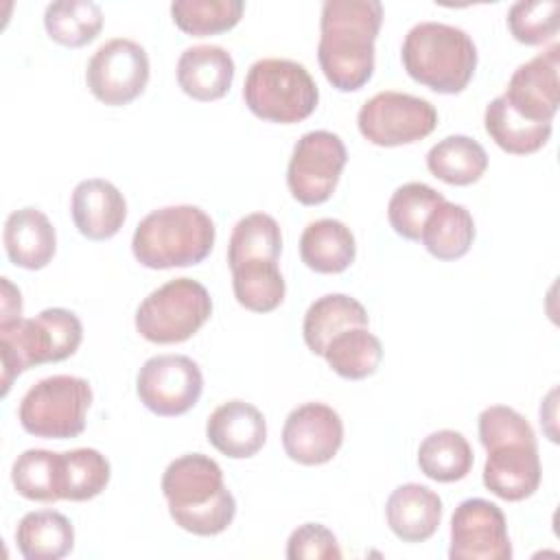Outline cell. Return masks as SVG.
Segmentation results:
<instances>
[{
	"label": "cell",
	"mask_w": 560,
	"mask_h": 560,
	"mask_svg": "<svg viewBox=\"0 0 560 560\" xmlns=\"http://www.w3.org/2000/svg\"><path fill=\"white\" fill-rule=\"evenodd\" d=\"M348 151L343 140L326 129L304 133L291 153L287 166V186L304 206H317L330 199L346 166Z\"/></svg>",
	"instance_id": "10"
},
{
	"label": "cell",
	"mask_w": 560,
	"mask_h": 560,
	"mask_svg": "<svg viewBox=\"0 0 560 560\" xmlns=\"http://www.w3.org/2000/svg\"><path fill=\"white\" fill-rule=\"evenodd\" d=\"M357 125L368 142L400 147L427 138L438 125V112L427 98L385 90L361 105Z\"/></svg>",
	"instance_id": "9"
},
{
	"label": "cell",
	"mask_w": 560,
	"mask_h": 560,
	"mask_svg": "<svg viewBox=\"0 0 560 560\" xmlns=\"http://www.w3.org/2000/svg\"><path fill=\"white\" fill-rule=\"evenodd\" d=\"M44 26L57 44L79 48L101 33L103 11L92 0H57L44 11Z\"/></svg>",
	"instance_id": "32"
},
{
	"label": "cell",
	"mask_w": 560,
	"mask_h": 560,
	"mask_svg": "<svg viewBox=\"0 0 560 560\" xmlns=\"http://www.w3.org/2000/svg\"><path fill=\"white\" fill-rule=\"evenodd\" d=\"M234 81L232 55L214 44L186 48L177 59V83L195 101H217Z\"/></svg>",
	"instance_id": "20"
},
{
	"label": "cell",
	"mask_w": 560,
	"mask_h": 560,
	"mask_svg": "<svg viewBox=\"0 0 560 560\" xmlns=\"http://www.w3.org/2000/svg\"><path fill=\"white\" fill-rule=\"evenodd\" d=\"M477 429L486 451L505 442L536 444V433L532 424L516 409L505 405L486 407L477 418Z\"/></svg>",
	"instance_id": "38"
},
{
	"label": "cell",
	"mask_w": 560,
	"mask_h": 560,
	"mask_svg": "<svg viewBox=\"0 0 560 560\" xmlns=\"http://www.w3.org/2000/svg\"><path fill=\"white\" fill-rule=\"evenodd\" d=\"M370 317L363 304L346 293H328L317 298L302 324V335L313 354L326 352L328 343L343 330L357 328V326H368Z\"/></svg>",
	"instance_id": "23"
},
{
	"label": "cell",
	"mask_w": 560,
	"mask_h": 560,
	"mask_svg": "<svg viewBox=\"0 0 560 560\" xmlns=\"http://www.w3.org/2000/svg\"><path fill=\"white\" fill-rule=\"evenodd\" d=\"M0 280H2V317H0V322L22 317V295H20V291L9 282V278H0Z\"/></svg>",
	"instance_id": "40"
},
{
	"label": "cell",
	"mask_w": 560,
	"mask_h": 560,
	"mask_svg": "<svg viewBox=\"0 0 560 560\" xmlns=\"http://www.w3.org/2000/svg\"><path fill=\"white\" fill-rule=\"evenodd\" d=\"M420 241L438 260L462 258L475 241L472 214L462 203L444 199L427 217Z\"/></svg>",
	"instance_id": "25"
},
{
	"label": "cell",
	"mask_w": 560,
	"mask_h": 560,
	"mask_svg": "<svg viewBox=\"0 0 560 560\" xmlns=\"http://www.w3.org/2000/svg\"><path fill=\"white\" fill-rule=\"evenodd\" d=\"M232 289L241 306L269 313L284 300L287 284L276 260H247L232 269Z\"/></svg>",
	"instance_id": "30"
},
{
	"label": "cell",
	"mask_w": 560,
	"mask_h": 560,
	"mask_svg": "<svg viewBox=\"0 0 560 560\" xmlns=\"http://www.w3.org/2000/svg\"><path fill=\"white\" fill-rule=\"evenodd\" d=\"M90 92L105 105H127L149 83L147 50L127 37L107 39L96 48L85 68Z\"/></svg>",
	"instance_id": "11"
},
{
	"label": "cell",
	"mask_w": 560,
	"mask_h": 560,
	"mask_svg": "<svg viewBox=\"0 0 560 560\" xmlns=\"http://www.w3.org/2000/svg\"><path fill=\"white\" fill-rule=\"evenodd\" d=\"M475 455L468 440L453 429H440L427 435L418 448L420 470L440 483L464 479L472 468Z\"/></svg>",
	"instance_id": "28"
},
{
	"label": "cell",
	"mask_w": 560,
	"mask_h": 560,
	"mask_svg": "<svg viewBox=\"0 0 560 560\" xmlns=\"http://www.w3.org/2000/svg\"><path fill=\"white\" fill-rule=\"evenodd\" d=\"M326 363L335 374L348 381H361L376 372L383 359V346L368 326H357L339 332L324 352Z\"/></svg>",
	"instance_id": "29"
},
{
	"label": "cell",
	"mask_w": 560,
	"mask_h": 560,
	"mask_svg": "<svg viewBox=\"0 0 560 560\" xmlns=\"http://www.w3.org/2000/svg\"><path fill=\"white\" fill-rule=\"evenodd\" d=\"M214 236V223L199 206H164L136 225L131 252L149 269L190 267L212 252Z\"/></svg>",
	"instance_id": "3"
},
{
	"label": "cell",
	"mask_w": 560,
	"mask_h": 560,
	"mask_svg": "<svg viewBox=\"0 0 560 560\" xmlns=\"http://www.w3.org/2000/svg\"><path fill=\"white\" fill-rule=\"evenodd\" d=\"M343 444L341 416L324 402H304L295 407L282 427L284 453L304 466L330 462Z\"/></svg>",
	"instance_id": "14"
},
{
	"label": "cell",
	"mask_w": 560,
	"mask_h": 560,
	"mask_svg": "<svg viewBox=\"0 0 560 560\" xmlns=\"http://www.w3.org/2000/svg\"><path fill=\"white\" fill-rule=\"evenodd\" d=\"M542 468L538 444L505 442L488 448L483 464V486L503 501H523L540 486Z\"/></svg>",
	"instance_id": "16"
},
{
	"label": "cell",
	"mask_w": 560,
	"mask_h": 560,
	"mask_svg": "<svg viewBox=\"0 0 560 560\" xmlns=\"http://www.w3.org/2000/svg\"><path fill=\"white\" fill-rule=\"evenodd\" d=\"M383 22L378 0H326L319 20L317 59L339 92L361 90L374 72V42Z\"/></svg>",
	"instance_id": "1"
},
{
	"label": "cell",
	"mask_w": 560,
	"mask_h": 560,
	"mask_svg": "<svg viewBox=\"0 0 560 560\" xmlns=\"http://www.w3.org/2000/svg\"><path fill=\"white\" fill-rule=\"evenodd\" d=\"M208 442L232 459L256 455L267 440V422L258 407L245 400L219 405L206 422Z\"/></svg>",
	"instance_id": "17"
},
{
	"label": "cell",
	"mask_w": 560,
	"mask_h": 560,
	"mask_svg": "<svg viewBox=\"0 0 560 560\" xmlns=\"http://www.w3.org/2000/svg\"><path fill=\"white\" fill-rule=\"evenodd\" d=\"M451 560H510L512 542L503 510L486 499L462 501L451 516Z\"/></svg>",
	"instance_id": "13"
},
{
	"label": "cell",
	"mask_w": 560,
	"mask_h": 560,
	"mask_svg": "<svg viewBox=\"0 0 560 560\" xmlns=\"http://www.w3.org/2000/svg\"><path fill=\"white\" fill-rule=\"evenodd\" d=\"M560 46L553 44L521 63L501 94L508 105L532 122H551L560 105Z\"/></svg>",
	"instance_id": "15"
},
{
	"label": "cell",
	"mask_w": 560,
	"mask_h": 560,
	"mask_svg": "<svg viewBox=\"0 0 560 560\" xmlns=\"http://www.w3.org/2000/svg\"><path fill=\"white\" fill-rule=\"evenodd\" d=\"M289 560H339L341 549L335 534L319 523H304L287 540Z\"/></svg>",
	"instance_id": "39"
},
{
	"label": "cell",
	"mask_w": 560,
	"mask_h": 560,
	"mask_svg": "<svg viewBox=\"0 0 560 560\" xmlns=\"http://www.w3.org/2000/svg\"><path fill=\"white\" fill-rule=\"evenodd\" d=\"M300 256L317 273H341L354 262V234L339 219L311 221L300 236Z\"/></svg>",
	"instance_id": "22"
},
{
	"label": "cell",
	"mask_w": 560,
	"mask_h": 560,
	"mask_svg": "<svg viewBox=\"0 0 560 560\" xmlns=\"http://www.w3.org/2000/svg\"><path fill=\"white\" fill-rule=\"evenodd\" d=\"M400 59L407 74L440 94L462 92L477 68L470 35L444 22H418L405 35Z\"/></svg>",
	"instance_id": "4"
},
{
	"label": "cell",
	"mask_w": 560,
	"mask_h": 560,
	"mask_svg": "<svg viewBox=\"0 0 560 560\" xmlns=\"http://www.w3.org/2000/svg\"><path fill=\"white\" fill-rule=\"evenodd\" d=\"M2 241L9 260L31 271L46 267L57 252V234L50 219L33 206L13 210L7 217Z\"/></svg>",
	"instance_id": "19"
},
{
	"label": "cell",
	"mask_w": 560,
	"mask_h": 560,
	"mask_svg": "<svg viewBox=\"0 0 560 560\" xmlns=\"http://www.w3.org/2000/svg\"><path fill=\"white\" fill-rule=\"evenodd\" d=\"M15 542L26 560H59L74 547V527L57 510H37L22 516Z\"/></svg>",
	"instance_id": "24"
},
{
	"label": "cell",
	"mask_w": 560,
	"mask_h": 560,
	"mask_svg": "<svg viewBox=\"0 0 560 560\" xmlns=\"http://www.w3.org/2000/svg\"><path fill=\"white\" fill-rule=\"evenodd\" d=\"M162 494L175 525L197 536L225 532L236 514V501L223 481L221 466L203 453L173 459L162 475Z\"/></svg>",
	"instance_id": "2"
},
{
	"label": "cell",
	"mask_w": 560,
	"mask_h": 560,
	"mask_svg": "<svg viewBox=\"0 0 560 560\" xmlns=\"http://www.w3.org/2000/svg\"><path fill=\"white\" fill-rule=\"evenodd\" d=\"M282 252V234L280 225L271 214L252 212L232 230L228 243V265L230 269L247 262V260H276Z\"/></svg>",
	"instance_id": "33"
},
{
	"label": "cell",
	"mask_w": 560,
	"mask_h": 560,
	"mask_svg": "<svg viewBox=\"0 0 560 560\" xmlns=\"http://www.w3.org/2000/svg\"><path fill=\"white\" fill-rule=\"evenodd\" d=\"M70 214L85 238L107 241L122 228L127 219V201L112 182L90 177L74 186Z\"/></svg>",
	"instance_id": "18"
},
{
	"label": "cell",
	"mask_w": 560,
	"mask_h": 560,
	"mask_svg": "<svg viewBox=\"0 0 560 560\" xmlns=\"http://www.w3.org/2000/svg\"><path fill=\"white\" fill-rule=\"evenodd\" d=\"M427 168L451 186L475 184L488 168L486 149L470 136H446L427 153Z\"/></svg>",
	"instance_id": "26"
},
{
	"label": "cell",
	"mask_w": 560,
	"mask_h": 560,
	"mask_svg": "<svg viewBox=\"0 0 560 560\" xmlns=\"http://www.w3.org/2000/svg\"><path fill=\"white\" fill-rule=\"evenodd\" d=\"M11 481L28 501L55 503L61 499V453L28 448L11 466Z\"/></svg>",
	"instance_id": "31"
},
{
	"label": "cell",
	"mask_w": 560,
	"mask_h": 560,
	"mask_svg": "<svg viewBox=\"0 0 560 560\" xmlns=\"http://www.w3.org/2000/svg\"><path fill=\"white\" fill-rule=\"evenodd\" d=\"M90 405L92 387L85 378L55 374L28 387L20 400L18 420L35 438L68 440L83 433Z\"/></svg>",
	"instance_id": "7"
},
{
	"label": "cell",
	"mask_w": 560,
	"mask_h": 560,
	"mask_svg": "<svg viewBox=\"0 0 560 560\" xmlns=\"http://www.w3.org/2000/svg\"><path fill=\"white\" fill-rule=\"evenodd\" d=\"M558 0H521L508 11V28L516 42L538 46L558 33Z\"/></svg>",
	"instance_id": "37"
},
{
	"label": "cell",
	"mask_w": 560,
	"mask_h": 560,
	"mask_svg": "<svg viewBox=\"0 0 560 560\" xmlns=\"http://www.w3.org/2000/svg\"><path fill=\"white\" fill-rule=\"evenodd\" d=\"M109 477L112 466L101 451L83 446L61 453V499H94L107 488Z\"/></svg>",
	"instance_id": "34"
},
{
	"label": "cell",
	"mask_w": 560,
	"mask_h": 560,
	"mask_svg": "<svg viewBox=\"0 0 560 560\" xmlns=\"http://www.w3.org/2000/svg\"><path fill=\"white\" fill-rule=\"evenodd\" d=\"M488 136L512 155H529L547 144L551 138V122H532L516 114L503 96L488 103L483 114Z\"/></svg>",
	"instance_id": "27"
},
{
	"label": "cell",
	"mask_w": 560,
	"mask_h": 560,
	"mask_svg": "<svg viewBox=\"0 0 560 560\" xmlns=\"http://www.w3.org/2000/svg\"><path fill=\"white\" fill-rule=\"evenodd\" d=\"M140 402L155 416L173 418L192 409L203 392L199 365L186 354H158L136 376Z\"/></svg>",
	"instance_id": "12"
},
{
	"label": "cell",
	"mask_w": 560,
	"mask_h": 560,
	"mask_svg": "<svg viewBox=\"0 0 560 560\" xmlns=\"http://www.w3.org/2000/svg\"><path fill=\"white\" fill-rule=\"evenodd\" d=\"M444 195L422 182H407L394 190L387 203V219L394 232L407 241H420L427 217Z\"/></svg>",
	"instance_id": "35"
},
{
	"label": "cell",
	"mask_w": 560,
	"mask_h": 560,
	"mask_svg": "<svg viewBox=\"0 0 560 560\" xmlns=\"http://www.w3.org/2000/svg\"><path fill=\"white\" fill-rule=\"evenodd\" d=\"M243 9V0H175L171 15L184 33L206 37L236 26Z\"/></svg>",
	"instance_id": "36"
},
{
	"label": "cell",
	"mask_w": 560,
	"mask_h": 560,
	"mask_svg": "<svg viewBox=\"0 0 560 560\" xmlns=\"http://www.w3.org/2000/svg\"><path fill=\"white\" fill-rule=\"evenodd\" d=\"M385 518L402 542H422L440 527L442 499L422 483H402L387 497Z\"/></svg>",
	"instance_id": "21"
},
{
	"label": "cell",
	"mask_w": 560,
	"mask_h": 560,
	"mask_svg": "<svg viewBox=\"0 0 560 560\" xmlns=\"http://www.w3.org/2000/svg\"><path fill=\"white\" fill-rule=\"evenodd\" d=\"M83 339L81 319L68 308H44L39 315L0 322L2 396L28 368L57 363L77 352Z\"/></svg>",
	"instance_id": "5"
},
{
	"label": "cell",
	"mask_w": 560,
	"mask_h": 560,
	"mask_svg": "<svg viewBox=\"0 0 560 560\" xmlns=\"http://www.w3.org/2000/svg\"><path fill=\"white\" fill-rule=\"evenodd\" d=\"M243 98L254 116L269 122L293 125L315 112L319 90L302 63L267 57L249 66Z\"/></svg>",
	"instance_id": "6"
},
{
	"label": "cell",
	"mask_w": 560,
	"mask_h": 560,
	"mask_svg": "<svg viewBox=\"0 0 560 560\" xmlns=\"http://www.w3.org/2000/svg\"><path fill=\"white\" fill-rule=\"evenodd\" d=\"M212 315L208 289L192 278H175L151 291L136 311V330L151 343L190 339Z\"/></svg>",
	"instance_id": "8"
}]
</instances>
